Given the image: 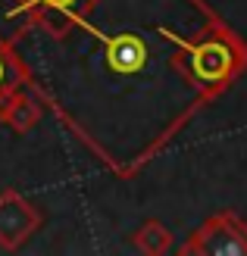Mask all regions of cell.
<instances>
[{
    "label": "cell",
    "mask_w": 247,
    "mask_h": 256,
    "mask_svg": "<svg viewBox=\"0 0 247 256\" xmlns=\"http://www.w3.org/2000/svg\"><path fill=\"white\" fill-rule=\"evenodd\" d=\"M132 244H135V250L147 253V256H163V253L172 250V234H169V228H166L163 222L150 219V222H144V225L135 232Z\"/></svg>",
    "instance_id": "8"
},
{
    "label": "cell",
    "mask_w": 247,
    "mask_h": 256,
    "mask_svg": "<svg viewBox=\"0 0 247 256\" xmlns=\"http://www.w3.org/2000/svg\"><path fill=\"white\" fill-rule=\"evenodd\" d=\"M44 225V212L35 206L19 190H0V247L19 250L35 238V232Z\"/></svg>",
    "instance_id": "4"
},
{
    "label": "cell",
    "mask_w": 247,
    "mask_h": 256,
    "mask_svg": "<svg viewBox=\"0 0 247 256\" xmlns=\"http://www.w3.org/2000/svg\"><path fill=\"white\" fill-rule=\"evenodd\" d=\"M29 84H32V75L25 69V62L19 60V54L13 50V44L7 38H0V112Z\"/></svg>",
    "instance_id": "7"
},
{
    "label": "cell",
    "mask_w": 247,
    "mask_h": 256,
    "mask_svg": "<svg viewBox=\"0 0 247 256\" xmlns=\"http://www.w3.org/2000/svg\"><path fill=\"white\" fill-rule=\"evenodd\" d=\"M157 32L178 47L172 66L200 91V100L219 97L247 69V44L222 22L197 41H185L169 28H157Z\"/></svg>",
    "instance_id": "1"
},
{
    "label": "cell",
    "mask_w": 247,
    "mask_h": 256,
    "mask_svg": "<svg viewBox=\"0 0 247 256\" xmlns=\"http://www.w3.org/2000/svg\"><path fill=\"white\" fill-rule=\"evenodd\" d=\"M178 250L185 256H247V222L235 212H216Z\"/></svg>",
    "instance_id": "2"
},
{
    "label": "cell",
    "mask_w": 247,
    "mask_h": 256,
    "mask_svg": "<svg viewBox=\"0 0 247 256\" xmlns=\"http://www.w3.org/2000/svg\"><path fill=\"white\" fill-rule=\"evenodd\" d=\"M100 0H16V12L25 25H41L50 38H66L72 28H85Z\"/></svg>",
    "instance_id": "3"
},
{
    "label": "cell",
    "mask_w": 247,
    "mask_h": 256,
    "mask_svg": "<svg viewBox=\"0 0 247 256\" xmlns=\"http://www.w3.org/2000/svg\"><path fill=\"white\" fill-rule=\"evenodd\" d=\"M41 112H44V100H41V91H38L35 82H32L29 88H22V91L4 106V112H0V122H4L10 132L25 134V132H32V128L38 125Z\"/></svg>",
    "instance_id": "5"
},
{
    "label": "cell",
    "mask_w": 247,
    "mask_h": 256,
    "mask_svg": "<svg viewBox=\"0 0 247 256\" xmlns=\"http://www.w3.org/2000/svg\"><path fill=\"white\" fill-rule=\"evenodd\" d=\"M100 38H103V44H107V62H110L113 72L132 75L147 62V44L141 41L138 34H113V38L100 34Z\"/></svg>",
    "instance_id": "6"
}]
</instances>
